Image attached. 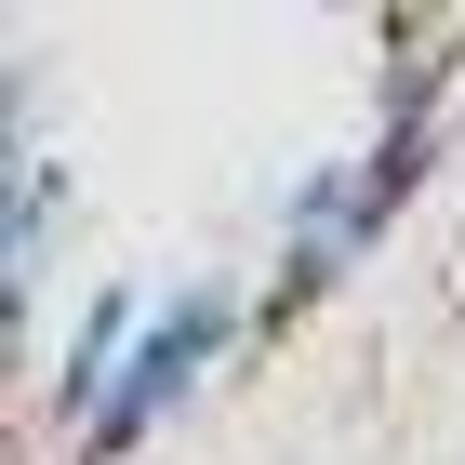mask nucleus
I'll use <instances>...</instances> for the list:
<instances>
[{
	"label": "nucleus",
	"instance_id": "f03ea898",
	"mask_svg": "<svg viewBox=\"0 0 465 465\" xmlns=\"http://www.w3.org/2000/svg\"><path fill=\"white\" fill-rule=\"evenodd\" d=\"M134 346H146V292L107 280V292H94V320H80V346L54 359V412H67V439L107 412V386H120V359H134Z\"/></svg>",
	"mask_w": 465,
	"mask_h": 465
},
{
	"label": "nucleus",
	"instance_id": "f257e3e1",
	"mask_svg": "<svg viewBox=\"0 0 465 465\" xmlns=\"http://www.w3.org/2000/svg\"><path fill=\"white\" fill-rule=\"evenodd\" d=\"M226 346H240V292H226V280H186V292H173V320H146V346L120 359L107 412L80 426V452H67V465H120L146 426H160V412H186V399H200V372H213Z\"/></svg>",
	"mask_w": 465,
	"mask_h": 465
}]
</instances>
